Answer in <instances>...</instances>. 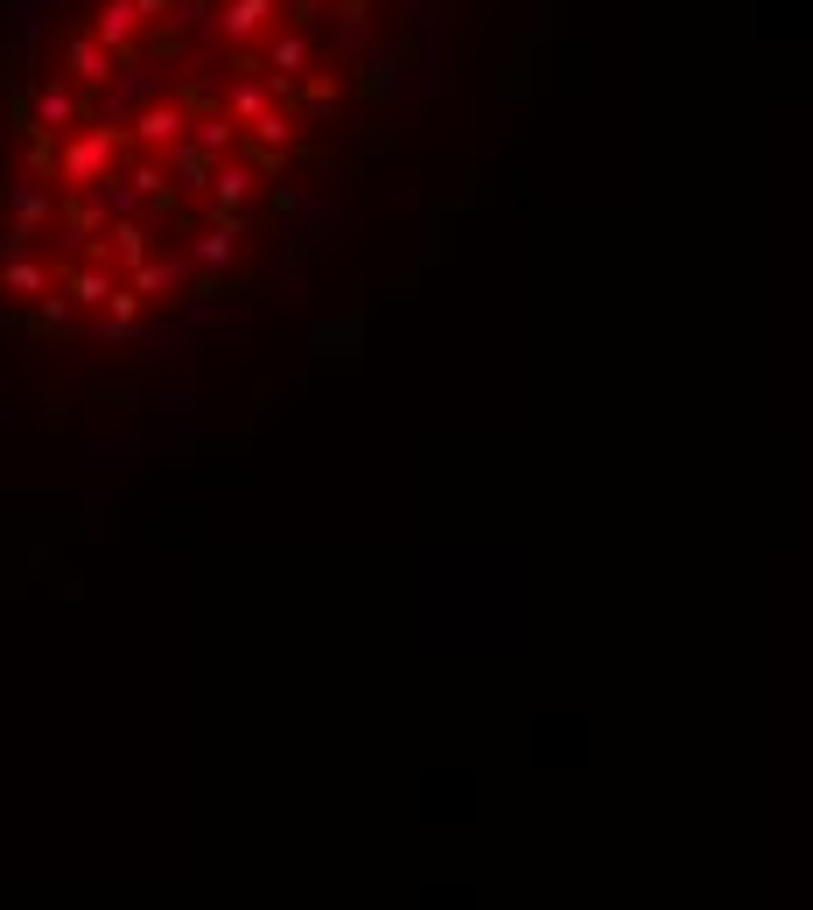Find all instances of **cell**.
<instances>
[{
  "mask_svg": "<svg viewBox=\"0 0 813 910\" xmlns=\"http://www.w3.org/2000/svg\"><path fill=\"white\" fill-rule=\"evenodd\" d=\"M232 253H239V218H218L197 238V267H232Z\"/></svg>",
  "mask_w": 813,
  "mask_h": 910,
  "instance_id": "30bf717a",
  "label": "cell"
},
{
  "mask_svg": "<svg viewBox=\"0 0 813 910\" xmlns=\"http://www.w3.org/2000/svg\"><path fill=\"white\" fill-rule=\"evenodd\" d=\"M301 99H309L316 112H330V106H337V78H309V91H301Z\"/></svg>",
  "mask_w": 813,
  "mask_h": 910,
  "instance_id": "ac0fdd59",
  "label": "cell"
},
{
  "mask_svg": "<svg viewBox=\"0 0 813 910\" xmlns=\"http://www.w3.org/2000/svg\"><path fill=\"white\" fill-rule=\"evenodd\" d=\"M253 141H260V147H267V155H288V141H295V120H288V112H281V106H274V112H267V120H260V126H253Z\"/></svg>",
  "mask_w": 813,
  "mask_h": 910,
  "instance_id": "2e32d148",
  "label": "cell"
},
{
  "mask_svg": "<svg viewBox=\"0 0 813 910\" xmlns=\"http://www.w3.org/2000/svg\"><path fill=\"white\" fill-rule=\"evenodd\" d=\"M253 182H260L253 168H239V162H218V176H211V203H218L224 218H239V203L253 197Z\"/></svg>",
  "mask_w": 813,
  "mask_h": 910,
  "instance_id": "ba28073f",
  "label": "cell"
},
{
  "mask_svg": "<svg viewBox=\"0 0 813 910\" xmlns=\"http://www.w3.org/2000/svg\"><path fill=\"white\" fill-rule=\"evenodd\" d=\"M301 64H309V35H301V29H288V35H274V49H267V78H281V85H295V78H301Z\"/></svg>",
  "mask_w": 813,
  "mask_h": 910,
  "instance_id": "9c48e42d",
  "label": "cell"
},
{
  "mask_svg": "<svg viewBox=\"0 0 813 910\" xmlns=\"http://www.w3.org/2000/svg\"><path fill=\"white\" fill-rule=\"evenodd\" d=\"M281 22V0H224V8H218V35H224V43H253V35H267Z\"/></svg>",
  "mask_w": 813,
  "mask_h": 910,
  "instance_id": "277c9868",
  "label": "cell"
},
{
  "mask_svg": "<svg viewBox=\"0 0 813 910\" xmlns=\"http://www.w3.org/2000/svg\"><path fill=\"white\" fill-rule=\"evenodd\" d=\"M0 259H22V232H0Z\"/></svg>",
  "mask_w": 813,
  "mask_h": 910,
  "instance_id": "44dd1931",
  "label": "cell"
},
{
  "mask_svg": "<svg viewBox=\"0 0 813 910\" xmlns=\"http://www.w3.org/2000/svg\"><path fill=\"white\" fill-rule=\"evenodd\" d=\"M190 141H197L211 162H224V155L239 147V120H232V112H218V120H197V126H190Z\"/></svg>",
  "mask_w": 813,
  "mask_h": 910,
  "instance_id": "8fae6325",
  "label": "cell"
},
{
  "mask_svg": "<svg viewBox=\"0 0 813 910\" xmlns=\"http://www.w3.org/2000/svg\"><path fill=\"white\" fill-rule=\"evenodd\" d=\"M112 253H120L127 267H147V232H141L134 218H120V224H112Z\"/></svg>",
  "mask_w": 813,
  "mask_h": 910,
  "instance_id": "5bb4252c",
  "label": "cell"
},
{
  "mask_svg": "<svg viewBox=\"0 0 813 910\" xmlns=\"http://www.w3.org/2000/svg\"><path fill=\"white\" fill-rule=\"evenodd\" d=\"M8 203H14V232H22V238H35L50 224V211H56V197H50V189H35V182H14Z\"/></svg>",
  "mask_w": 813,
  "mask_h": 910,
  "instance_id": "52a82bcc",
  "label": "cell"
},
{
  "mask_svg": "<svg viewBox=\"0 0 813 910\" xmlns=\"http://www.w3.org/2000/svg\"><path fill=\"white\" fill-rule=\"evenodd\" d=\"M183 267L176 259H147V267H134V295H162V288H176Z\"/></svg>",
  "mask_w": 813,
  "mask_h": 910,
  "instance_id": "e0dca14e",
  "label": "cell"
},
{
  "mask_svg": "<svg viewBox=\"0 0 813 910\" xmlns=\"http://www.w3.org/2000/svg\"><path fill=\"white\" fill-rule=\"evenodd\" d=\"M78 120H91V99H85V91H70V85H43L29 99V134H43V141L70 134Z\"/></svg>",
  "mask_w": 813,
  "mask_h": 910,
  "instance_id": "7a4b0ae2",
  "label": "cell"
},
{
  "mask_svg": "<svg viewBox=\"0 0 813 910\" xmlns=\"http://www.w3.org/2000/svg\"><path fill=\"white\" fill-rule=\"evenodd\" d=\"M224 112H232L239 126H260L274 112V91L267 85H232V99H224Z\"/></svg>",
  "mask_w": 813,
  "mask_h": 910,
  "instance_id": "7c38bea8",
  "label": "cell"
},
{
  "mask_svg": "<svg viewBox=\"0 0 813 910\" xmlns=\"http://www.w3.org/2000/svg\"><path fill=\"white\" fill-rule=\"evenodd\" d=\"M112 295H120V288H112V274H106V267H78V274H70V301L112 309Z\"/></svg>",
  "mask_w": 813,
  "mask_h": 910,
  "instance_id": "4fadbf2b",
  "label": "cell"
},
{
  "mask_svg": "<svg viewBox=\"0 0 813 910\" xmlns=\"http://www.w3.org/2000/svg\"><path fill=\"white\" fill-rule=\"evenodd\" d=\"M64 70L91 91V85H106L112 70H120V56H112V49L99 43V35H70V43H64Z\"/></svg>",
  "mask_w": 813,
  "mask_h": 910,
  "instance_id": "8992f818",
  "label": "cell"
},
{
  "mask_svg": "<svg viewBox=\"0 0 813 910\" xmlns=\"http://www.w3.org/2000/svg\"><path fill=\"white\" fill-rule=\"evenodd\" d=\"M43 322H56V330H64V322H70V301H64V295H43Z\"/></svg>",
  "mask_w": 813,
  "mask_h": 910,
  "instance_id": "d6986e66",
  "label": "cell"
},
{
  "mask_svg": "<svg viewBox=\"0 0 813 910\" xmlns=\"http://www.w3.org/2000/svg\"><path fill=\"white\" fill-rule=\"evenodd\" d=\"M190 126H197V120H190V106H176V99H168V106L155 99V106H141V112H134V141H141V147H176L183 134H190Z\"/></svg>",
  "mask_w": 813,
  "mask_h": 910,
  "instance_id": "5b68a950",
  "label": "cell"
},
{
  "mask_svg": "<svg viewBox=\"0 0 813 910\" xmlns=\"http://www.w3.org/2000/svg\"><path fill=\"white\" fill-rule=\"evenodd\" d=\"M141 14L147 22H176V0H141Z\"/></svg>",
  "mask_w": 813,
  "mask_h": 910,
  "instance_id": "ffe728a7",
  "label": "cell"
},
{
  "mask_svg": "<svg viewBox=\"0 0 813 910\" xmlns=\"http://www.w3.org/2000/svg\"><path fill=\"white\" fill-rule=\"evenodd\" d=\"M0 288H14V295H43V288H50V274L35 267V259H8V267H0Z\"/></svg>",
  "mask_w": 813,
  "mask_h": 910,
  "instance_id": "9a60e30c",
  "label": "cell"
},
{
  "mask_svg": "<svg viewBox=\"0 0 813 910\" xmlns=\"http://www.w3.org/2000/svg\"><path fill=\"white\" fill-rule=\"evenodd\" d=\"M120 147H127V134H112V126H85V134L64 147V162H56L64 189H78V197L106 189V182H112V162H120Z\"/></svg>",
  "mask_w": 813,
  "mask_h": 910,
  "instance_id": "6da1fadb",
  "label": "cell"
},
{
  "mask_svg": "<svg viewBox=\"0 0 813 910\" xmlns=\"http://www.w3.org/2000/svg\"><path fill=\"white\" fill-rule=\"evenodd\" d=\"M147 29V14H141V0H106L99 8V22H91V35L120 56V64H134V35Z\"/></svg>",
  "mask_w": 813,
  "mask_h": 910,
  "instance_id": "3957f363",
  "label": "cell"
}]
</instances>
